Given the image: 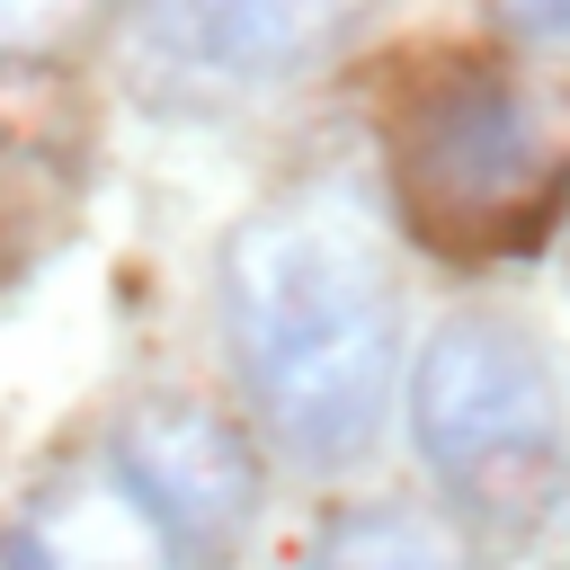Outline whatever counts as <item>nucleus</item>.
Returning a JSON list of instances; mask_svg holds the SVG:
<instances>
[{
	"instance_id": "f257e3e1",
	"label": "nucleus",
	"mask_w": 570,
	"mask_h": 570,
	"mask_svg": "<svg viewBox=\"0 0 570 570\" xmlns=\"http://www.w3.org/2000/svg\"><path fill=\"white\" fill-rule=\"evenodd\" d=\"M223 347L285 454L356 463L383 436L401 374V294L383 223L356 187H294L223 240Z\"/></svg>"
},
{
	"instance_id": "f03ea898",
	"label": "nucleus",
	"mask_w": 570,
	"mask_h": 570,
	"mask_svg": "<svg viewBox=\"0 0 570 570\" xmlns=\"http://www.w3.org/2000/svg\"><path fill=\"white\" fill-rule=\"evenodd\" d=\"M410 436L481 525H534L570 472V419L543 347L499 312H454L410 356Z\"/></svg>"
},
{
	"instance_id": "7ed1b4c3",
	"label": "nucleus",
	"mask_w": 570,
	"mask_h": 570,
	"mask_svg": "<svg viewBox=\"0 0 570 570\" xmlns=\"http://www.w3.org/2000/svg\"><path fill=\"white\" fill-rule=\"evenodd\" d=\"M561 169V125L543 89H517L499 71H454L410 116V205L445 232H481L543 196Z\"/></svg>"
},
{
	"instance_id": "20e7f679",
	"label": "nucleus",
	"mask_w": 570,
	"mask_h": 570,
	"mask_svg": "<svg viewBox=\"0 0 570 570\" xmlns=\"http://www.w3.org/2000/svg\"><path fill=\"white\" fill-rule=\"evenodd\" d=\"M107 472L169 534L178 561H232L258 525V454L205 401H134L107 436Z\"/></svg>"
},
{
	"instance_id": "39448f33",
	"label": "nucleus",
	"mask_w": 570,
	"mask_h": 570,
	"mask_svg": "<svg viewBox=\"0 0 570 570\" xmlns=\"http://www.w3.org/2000/svg\"><path fill=\"white\" fill-rule=\"evenodd\" d=\"M365 0H142L151 45L205 80H285L330 53Z\"/></svg>"
},
{
	"instance_id": "423d86ee",
	"label": "nucleus",
	"mask_w": 570,
	"mask_h": 570,
	"mask_svg": "<svg viewBox=\"0 0 570 570\" xmlns=\"http://www.w3.org/2000/svg\"><path fill=\"white\" fill-rule=\"evenodd\" d=\"M0 570H187L107 463L53 472L0 525Z\"/></svg>"
},
{
	"instance_id": "0eeeda50",
	"label": "nucleus",
	"mask_w": 570,
	"mask_h": 570,
	"mask_svg": "<svg viewBox=\"0 0 570 570\" xmlns=\"http://www.w3.org/2000/svg\"><path fill=\"white\" fill-rule=\"evenodd\" d=\"M294 570H472V534L454 517H436V508L374 499V508L321 517Z\"/></svg>"
},
{
	"instance_id": "6e6552de",
	"label": "nucleus",
	"mask_w": 570,
	"mask_h": 570,
	"mask_svg": "<svg viewBox=\"0 0 570 570\" xmlns=\"http://www.w3.org/2000/svg\"><path fill=\"white\" fill-rule=\"evenodd\" d=\"M89 9H98V0H0V62H18V53H53Z\"/></svg>"
},
{
	"instance_id": "1a4fd4ad",
	"label": "nucleus",
	"mask_w": 570,
	"mask_h": 570,
	"mask_svg": "<svg viewBox=\"0 0 570 570\" xmlns=\"http://www.w3.org/2000/svg\"><path fill=\"white\" fill-rule=\"evenodd\" d=\"M499 18H508V36H525V45H570V0H490Z\"/></svg>"
},
{
	"instance_id": "9d476101",
	"label": "nucleus",
	"mask_w": 570,
	"mask_h": 570,
	"mask_svg": "<svg viewBox=\"0 0 570 570\" xmlns=\"http://www.w3.org/2000/svg\"><path fill=\"white\" fill-rule=\"evenodd\" d=\"M561 267H570V240H561Z\"/></svg>"
}]
</instances>
